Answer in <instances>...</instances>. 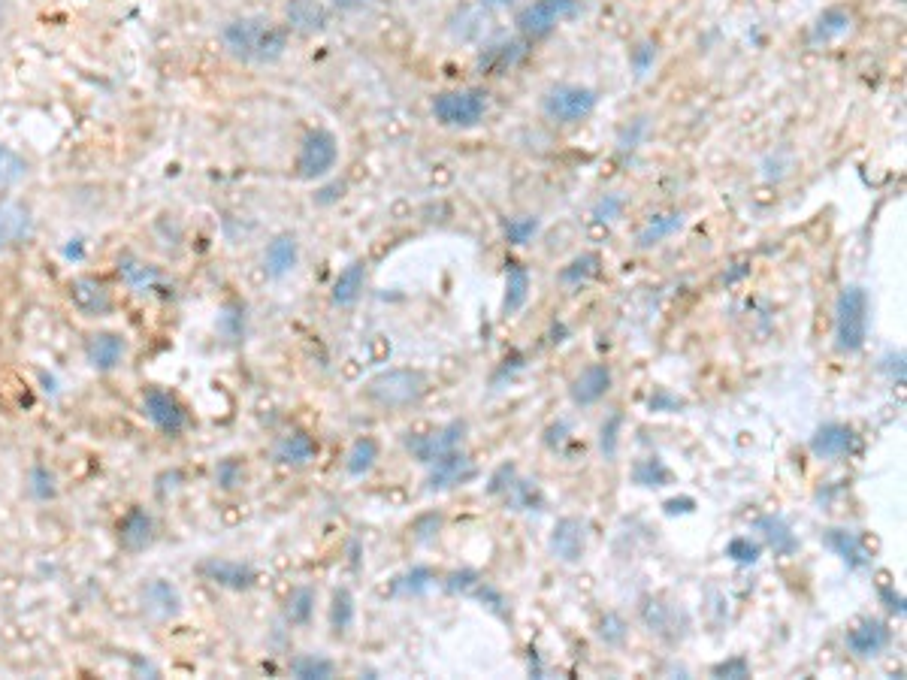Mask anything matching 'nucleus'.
<instances>
[{
    "label": "nucleus",
    "instance_id": "obj_1",
    "mask_svg": "<svg viewBox=\"0 0 907 680\" xmlns=\"http://www.w3.org/2000/svg\"><path fill=\"white\" fill-rule=\"evenodd\" d=\"M224 46L245 64H276L288 49V31L264 16L236 19L224 28Z\"/></svg>",
    "mask_w": 907,
    "mask_h": 680
},
{
    "label": "nucleus",
    "instance_id": "obj_2",
    "mask_svg": "<svg viewBox=\"0 0 907 680\" xmlns=\"http://www.w3.org/2000/svg\"><path fill=\"white\" fill-rule=\"evenodd\" d=\"M868 291L859 285H850L841 291L838 297V309H835V348L841 354H856L865 348L868 339Z\"/></svg>",
    "mask_w": 907,
    "mask_h": 680
},
{
    "label": "nucleus",
    "instance_id": "obj_3",
    "mask_svg": "<svg viewBox=\"0 0 907 680\" xmlns=\"http://www.w3.org/2000/svg\"><path fill=\"white\" fill-rule=\"evenodd\" d=\"M427 393V375L418 369H391L366 384V396L381 408H403Z\"/></svg>",
    "mask_w": 907,
    "mask_h": 680
},
{
    "label": "nucleus",
    "instance_id": "obj_4",
    "mask_svg": "<svg viewBox=\"0 0 907 680\" xmlns=\"http://www.w3.org/2000/svg\"><path fill=\"white\" fill-rule=\"evenodd\" d=\"M433 115L445 127H460L469 130L484 121L487 115V94L481 88H457V91H442L433 100Z\"/></svg>",
    "mask_w": 907,
    "mask_h": 680
},
{
    "label": "nucleus",
    "instance_id": "obj_5",
    "mask_svg": "<svg viewBox=\"0 0 907 680\" xmlns=\"http://www.w3.org/2000/svg\"><path fill=\"white\" fill-rule=\"evenodd\" d=\"M599 103V94L587 85H554L542 97V112L557 124H575L584 121Z\"/></svg>",
    "mask_w": 907,
    "mask_h": 680
},
{
    "label": "nucleus",
    "instance_id": "obj_6",
    "mask_svg": "<svg viewBox=\"0 0 907 680\" xmlns=\"http://www.w3.org/2000/svg\"><path fill=\"white\" fill-rule=\"evenodd\" d=\"M339 161V143L330 130H312L297 155V176L303 182H315L324 179Z\"/></svg>",
    "mask_w": 907,
    "mask_h": 680
},
{
    "label": "nucleus",
    "instance_id": "obj_7",
    "mask_svg": "<svg viewBox=\"0 0 907 680\" xmlns=\"http://www.w3.org/2000/svg\"><path fill=\"white\" fill-rule=\"evenodd\" d=\"M578 13V0H533L530 7L517 13V31L527 37H548L560 22Z\"/></svg>",
    "mask_w": 907,
    "mask_h": 680
},
{
    "label": "nucleus",
    "instance_id": "obj_8",
    "mask_svg": "<svg viewBox=\"0 0 907 680\" xmlns=\"http://www.w3.org/2000/svg\"><path fill=\"white\" fill-rule=\"evenodd\" d=\"M463 439H466V421H451V424H445V427H439V430H433V433L406 439V448H409V454H412L418 463L433 466V463L442 460L445 454L460 451Z\"/></svg>",
    "mask_w": 907,
    "mask_h": 680
},
{
    "label": "nucleus",
    "instance_id": "obj_9",
    "mask_svg": "<svg viewBox=\"0 0 907 680\" xmlns=\"http://www.w3.org/2000/svg\"><path fill=\"white\" fill-rule=\"evenodd\" d=\"M143 415H146L161 433H167V436H179V433L185 430V424H188L182 402H179L173 393L161 390V387L146 390V396H143Z\"/></svg>",
    "mask_w": 907,
    "mask_h": 680
},
{
    "label": "nucleus",
    "instance_id": "obj_10",
    "mask_svg": "<svg viewBox=\"0 0 907 680\" xmlns=\"http://www.w3.org/2000/svg\"><path fill=\"white\" fill-rule=\"evenodd\" d=\"M551 554L560 560V563H581L584 551H587V523L578 520V517H563L557 520L554 532H551V541H548Z\"/></svg>",
    "mask_w": 907,
    "mask_h": 680
},
{
    "label": "nucleus",
    "instance_id": "obj_11",
    "mask_svg": "<svg viewBox=\"0 0 907 680\" xmlns=\"http://www.w3.org/2000/svg\"><path fill=\"white\" fill-rule=\"evenodd\" d=\"M475 463L469 454L463 451H451L445 454L442 460H436L430 466V475H427V490H448V487H457V484H466L475 478Z\"/></svg>",
    "mask_w": 907,
    "mask_h": 680
},
{
    "label": "nucleus",
    "instance_id": "obj_12",
    "mask_svg": "<svg viewBox=\"0 0 907 680\" xmlns=\"http://www.w3.org/2000/svg\"><path fill=\"white\" fill-rule=\"evenodd\" d=\"M70 303L88 315V318H100V315H109L112 312V294L109 288L94 279V276H79L70 282Z\"/></svg>",
    "mask_w": 907,
    "mask_h": 680
},
{
    "label": "nucleus",
    "instance_id": "obj_13",
    "mask_svg": "<svg viewBox=\"0 0 907 680\" xmlns=\"http://www.w3.org/2000/svg\"><path fill=\"white\" fill-rule=\"evenodd\" d=\"M85 354H88V363L100 372H112L124 363L127 357V342L121 333H112V330H100V333H91L88 342H85Z\"/></svg>",
    "mask_w": 907,
    "mask_h": 680
},
{
    "label": "nucleus",
    "instance_id": "obj_14",
    "mask_svg": "<svg viewBox=\"0 0 907 680\" xmlns=\"http://www.w3.org/2000/svg\"><path fill=\"white\" fill-rule=\"evenodd\" d=\"M889 641H892V632H889V626H886L883 620H865V623H859L856 629H850V632L844 635L847 650H850L853 656H859V659H874V656H880V653L889 647Z\"/></svg>",
    "mask_w": 907,
    "mask_h": 680
},
{
    "label": "nucleus",
    "instance_id": "obj_15",
    "mask_svg": "<svg viewBox=\"0 0 907 680\" xmlns=\"http://www.w3.org/2000/svg\"><path fill=\"white\" fill-rule=\"evenodd\" d=\"M856 448V433L847 424H826L811 436V454L817 460H844Z\"/></svg>",
    "mask_w": 907,
    "mask_h": 680
},
{
    "label": "nucleus",
    "instance_id": "obj_16",
    "mask_svg": "<svg viewBox=\"0 0 907 680\" xmlns=\"http://www.w3.org/2000/svg\"><path fill=\"white\" fill-rule=\"evenodd\" d=\"M823 544L832 554H838L847 563V569H853V572H862L871 566V554L865 551L862 538L850 529H838V526L823 529Z\"/></svg>",
    "mask_w": 907,
    "mask_h": 680
},
{
    "label": "nucleus",
    "instance_id": "obj_17",
    "mask_svg": "<svg viewBox=\"0 0 907 680\" xmlns=\"http://www.w3.org/2000/svg\"><path fill=\"white\" fill-rule=\"evenodd\" d=\"M611 381H614V375H611L608 363H593V366H587V369L572 381L569 396H572V402L581 405V408L596 405V402L611 390Z\"/></svg>",
    "mask_w": 907,
    "mask_h": 680
},
{
    "label": "nucleus",
    "instance_id": "obj_18",
    "mask_svg": "<svg viewBox=\"0 0 907 680\" xmlns=\"http://www.w3.org/2000/svg\"><path fill=\"white\" fill-rule=\"evenodd\" d=\"M203 578L218 584V587H227V590H251L257 575L251 566L245 563H236V560H206L200 566Z\"/></svg>",
    "mask_w": 907,
    "mask_h": 680
},
{
    "label": "nucleus",
    "instance_id": "obj_19",
    "mask_svg": "<svg viewBox=\"0 0 907 680\" xmlns=\"http://www.w3.org/2000/svg\"><path fill=\"white\" fill-rule=\"evenodd\" d=\"M288 22L303 34H324L330 13L321 0H288Z\"/></svg>",
    "mask_w": 907,
    "mask_h": 680
},
{
    "label": "nucleus",
    "instance_id": "obj_20",
    "mask_svg": "<svg viewBox=\"0 0 907 680\" xmlns=\"http://www.w3.org/2000/svg\"><path fill=\"white\" fill-rule=\"evenodd\" d=\"M756 529L762 532L765 544H768V548H771L777 557H793V554L799 551V538H796V532L790 529V523H787L784 517L768 514V517H762V520L756 523Z\"/></svg>",
    "mask_w": 907,
    "mask_h": 680
},
{
    "label": "nucleus",
    "instance_id": "obj_21",
    "mask_svg": "<svg viewBox=\"0 0 907 680\" xmlns=\"http://www.w3.org/2000/svg\"><path fill=\"white\" fill-rule=\"evenodd\" d=\"M297 257H300L297 236H294V233H279V236L267 245L264 263H267V272H270L273 279H282V276H288V272L297 266Z\"/></svg>",
    "mask_w": 907,
    "mask_h": 680
},
{
    "label": "nucleus",
    "instance_id": "obj_22",
    "mask_svg": "<svg viewBox=\"0 0 907 680\" xmlns=\"http://www.w3.org/2000/svg\"><path fill=\"white\" fill-rule=\"evenodd\" d=\"M315 457H318V442L303 430H294V433L282 436L279 445H276V460L285 463V466H309Z\"/></svg>",
    "mask_w": 907,
    "mask_h": 680
},
{
    "label": "nucleus",
    "instance_id": "obj_23",
    "mask_svg": "<svg viewBox=\"0 0 907 680\" xmlns=\"http://www.w3.org/2000/svg\"><path fill=\"white\" fill-rule=\"evenodd\" d=\"M530 297V272L521 263H508L505 272V300H502V315H514L527 306Z\"/></svg>",
    "mask_w": 907,
    "mask_h": 680
},
{
    "label": "nucleus",
    "instance_id": "obj_24",
    "mask_svg": "<svg viewBox=\"0 0 907 680\" xmlns=\"http://www.w3.org/2000/svg\"><path fill=\"white\" fill-rule=\"evenodd\" d=\"M366 285V263L363 260H351L333 285V303L336 306H354L360 291Z\"/></svg>",
    "mask_w": 907,
    "mask_h": 680
},
{
    "label": "nucleus",
    "instance_id": "obj_25",
    "mask_svg": "<svg viewBox=\"0 0 907 680\" xmlns=\"http://www.w3.org/2000/svg\"><path fill=\"white\" fill-rule=\"evenodd\" d=\"M143 602H146V611L155 614V617H176L182 611V599H179V590L167 581H152L146 590H143Z\"/></svg>",
    "mask_w": 907,
    "mask_h": 680
},
{
    "label": "nucleus",
    "instance_id": "obj_26",
    "mask_svg": "<svg viewBox=\"0 0 907 680\" xmlns=\"http://www.w3.org/2000/svg\"><path fill=\"white\" fill-rule=\"evenodd\" d=\"M152 541V517L143 508H134L121 520V544L127 551H143Z\"/></svg>",
    "mask_w": 907,
    "mask_h": 680
},
{
    "label": "nucleus",
    "instance_id": "obj_27",
    "mask_svg": "<svg viewBox=\"0 0 907 680\" xmlns=\"http://www.w3.org/2000/svg\"><path fill=\"white\" fill-rule=\"evenodd\" d=\"M684 227V215L681 212H669V215H657V218H651L647 221L641 230H638V236H635V242H638V248H654V245H660L663 239H669L675 230H681Z\"/></svg>",
    "mask_w": 907,
    "mask_h": 680
},
{
    "label": "nucleus",
    "instance_id": "obj_28",
    "mask_svg": "<svg viewBox=\"0 0 907 680\" xmlns=\"http://www.w3.org/2000/svg\"><path fill=\"white\" fill-rule=\"evenodd\" d=\"M121 279L131 285L137 294H146V291H155L164 279H161V272H158V266H152V263H143V260H124L121 263Z\"/></svg>",
    "mask_w": 907,
    "mask_h": 680
},
{
    "label": "nucleus",
    "instance_id": "obj_29",
    "mask_svg": "<svg viewBox=\"0 0 907 680\" xmlns=\"http://www.w3.org/2000/svg\"><path fill=\"white\" fill-rule=\"evenodd\" d=\"M375 460H378V442L372 436H363L351 445V451L345 457V472L351 478H363L375 466Z\"/></svg>",
    "mask_w": 907,
    "mask_h": 680
},
{
    "label": "nucleus",
    "instance_id": "obj_30",
    "mask_svg": "<svg viewBox=\"0 0 907 680\" xmlns=\"http://www.w3.org/2000/svg\"><path fill=\"white\" fill-rule=\"evenodd\" d=\"M436 587V575L427 566H415L406 575H400L391 587L394 596H424Z\"/></svg>",
    "mask_w": 907,
    "mask_h": 680
},
{
    "label": "nucleus",
    "instance_id": "obj_31",
    "mask_svg": "<svg viewBox=\"0 0 907 680\" xmlns=\"http://www.w3.org/2000/svg\"><path fill=\"white\" fill-rule=\"evenodd\" d=\"M517 511H542V493H539V484L536 481H527V478H514L511 487L502 493Z\"/></svg>",
    "mask_w": 907,
    "mask_h": 680
},
{
    "label": "nucleus",
    "instance_id": "obj_32",
    "mask_svg": "<svg viewBox=\"0 0 907 680\" xmlns=\"http://www.w3.org/2000/svg\"><path fill=\"white\" fill-rule=\"evenodd\" d=\"M847 31H850V16L844 10H826L817 19L814 31H811V43H817V46L820 43H832V40H838Z\"/></svg>",
    "mask_w": 907,
    "mask_h": 680
},
{
    "label": "nucleus",
    "instance_id": "obj_33",
    "mask_svg": "<svg viewBox=\"0 0 907 680\" xmlns=\"http://www.w3.org/2000/svg\"><path fill=\"white\" fill-rule=\"evenodd\" d=\"M599 269H602L599 254H581V257H575L572 263H566L560 269V282L563 285H584V282L599 276Z\"/></svg>",
    "mask_w": 907,
    "mask_h": 680
},
{
    "label": "nucleus",
    "instance_id": "obj_34",
    "mask_svg": "<svg viewBox=\"0 0 907 680\" xmlns=\"http://www.w3.org/2000/svg\"><path fill=\"white\" fill-rule=\"evenodd\" d=\"M632 481L638 487H663L672 481V472L669 466L660 460V457H647V460H638L635 469H632Z\"/></svg>",
    "mask_w": 907,
    "mask_h": 680
},
{
    "label": "nucleus",
    "instance_id": "obj_35",
    "mask_svg": "<svg viewBox=\"0 0 907 680\" xmlns=\"http://www.w3.org/2000/svg\"><path fill=\"white\" fill-rule=\"evenodd\" d=\"M539 218L536 215H514L505 221L502 233H505V242L508 245H530L539 233Z\"/></svg>",
    "mask_w": 907,
    "mask_h": 680
},
{
    "label": "nucleus",
    "instance_id": "obj_36",
    "mask_svg": "<svg viewBox=\"0 0 907 680\" xmlns=\"http://www.w3.org/2000/svg\"><path fill=\"white\" fill-rule=\"evenodd\" d=\"M22 236H28V215L22 209L0 206V248L19 242Z\"/></svg>",
    "mask_w": 907,
    "mask_h": 680
},
{
    "label": "nucleus",
    "instance_id": "obj_37",
    "mask_svg": "<svg viewBox=\"0 0 907 680\" xmlns=\"http://www.w3.org/2000/svg\"><path fill=\"white\" fill-rule=\"evenodd\" d=\"M28 176V164L10 146H0V188H13Z\"/></svg>",
    "mask_w": 907,
    "mask_h": 680
},
{
    "label": "nucleus",
    "instance_id": "obj_38",
    "mask_svg": "<svg viewBox=\"0 0 907 680\" xmlns=\"http://www.w3.org/2000/svg\"><path fill=\"white\" fill-rule=\"evenodd\" d=\"M330 623H333V632H348L351 623H354V596L348 587L336 590L333 593V605H330Z\"/></svg>",
    "mask_w": 907,
    "mask_h": 680
},
{
    "label": "nucleus",
    "instance_id": "obj_39",
    "mask_svg": "<svg viewBox=\"0 0 907 680\" xmlns=\"http://www.w3.org/2000/svg\"><path fill=\"white\" fill-rule=\"evenodd\" d=\"M291 671L303 680H327V677H333L336 668L324 656H300V659H294Z\"/></svg>",
    "mask_w": 907,
    "mask_h": 680
},
{
    "label": "nucleus",
    "instance_id": "obj_40",
    "mask_svg": "<svg viewBox=\"0 0 907 680\" xmlns=\"http://www.w3.org/2000/svg\"><path fill=\"white\" fill-rule=\"evenodd\" d=\"M759 554H762L759 544L750 541V538H744V535H738V538H732V541L726 544V557L735 560V563H741V566H756V563H759Z\"/></svg>",
    "mask_w": 907,
    "mask_h": 680
},
{
    "label": "nucleus",
    "instance_id": "obj_41",
    "mask_svg": "<svg viewBox=\"0 0 907 680\" xmlns=\"http://www.w3.org/2000/svg\"><path fill=\"white\" fill-rule=\"evenodd\" d=\"M312 608H315V593L306 590V587H300V590L288 599V617H291L294 623H306V620L312 617Z\"/></svg>",
    "mask_w": 907,
    "mask_h": 680
},
{
    "label": "nucleus",
    "instance_id": "obj_42",
    "mask_svg": "<svg viewBox=\"0 0 907 680\" xmlns=\"http://www.w3.org/2000/svg\"><path fill=\"white\" fill-rule=\"evenodd\" d=\"M478 584H481V575L472 572V569L454 572V575H448V581H445L448 593H460V596H472V590H475Z\"/></svg>",
    "mask_w": 907,
    "mask_h": 680
},
{
    "label": "nucleus",
    "instance_id": "obj_43",
    "mask_svg": "<svg viewBox=\"0 0 907 680\" xmlns=\"http://www.w3.org/2000/svg\"><path fill=\"white\" fill-rule=\"evenodd\" d=\"M617 430H620V415H611V421L602 424V439H599L605 460H611L617 454Z\"/></svg>",
    "mask_w": 907,
    "mask_h": 680
},
{
    "label": "nucleus",
    "instance_id": "obj_44",
    "mask_svg": "<svg viewBox=\"0 0 907 680\" xmlns=\"http://www.w3.org/2000/svg\"><path fill=\"white\" fill-rule=\"evenodd\" d=\"M514 478H517V472H514V466H511V463L499 466V469L493 472L490 484H487V493H490V496H502V493L511 487V481H514Z\"/></svg>",
    "mask_w": 907,
    "mask_h": 680
},
{
    "label": "nucleus",
    "instance_id": "obj_45",
    "mask_svg": "<svg viewBox=\"0 0 907 680\" xmlns=\"http://www.w3.org/2000/svg\"><path fill=\"white\" fill-rule=\"evenodd\" d=\"M599 635L608 641V644H620L626 638V626L617 614H605V620L599 623Z\"/></svg>",
    "mask_w": 907,
    "mask_h": 680
},
{
    "label": "nucleus",
    "instance_id": "obj_46",
    "mask_svg": "<svg viewBox=\"0 0 907 680\" xmlns=\"http://www.w3.org/2000/svg\"><path fill=\"white\" fill-rule=\"evenodd\" d=\"M714 677H735V680H741V677H750V665H747L744 656H735V659H726V662L714 665Z\"/></svg>",
    "mask_w": 907,
    "mask_h": 680
},
{
    "label": "nucleus",
    "instance_id": "obj_47",
    "mask_svg": "<svg viewBox=\"0 0 907 680\" xmlns=\"http://www.w3.org/2000/svg\"><path fill=\"white\" fill-rule=\"evenodd\" d=\"M620 206H623V200H620V197H614V194H608V197H602V200L596 203L593 218H599V221H614V218H617V212H620Z\"/></svg>",
    "mask_w": 907,
    "mask_h": 680
},
{
    "label": "nucleus",
    "instance_id": "obj_48",
    "mask_svg": "<svg viewBox=\"0 0 907 680\" xmlns=\"http://www.w3.org/2000/svg\"><path fill=\"white\" fill-rule=\"evenodd\" d=\"M218 481H221V487H227V490H233L239 481H242V466L236 463V460H227V463H221L218 466Z\"/></svg>",
    "mask_w": 907,
    "mask_h": 680
},
{
    "label": "nucleus",
    "instance_id": "obj_49",
    "mask_svg": "<svg viewBox=\"0 0 907 680\" xmlns=\"http://www.w3.org/2000/svg\"><path fill=\"white\" fill-rule=\"evenodd\" d=\"M651 408H654V412H678V408H681V399H675V396H669L666 390H660V393L651 399Z\"/></svg>",
    "mask_w": 907,
    "mask_h": 680
},
{
    "label": "nucleus",
    "instance_id": "obj_50",
    "mask_svg": "<svg viewBox=\"0 0 907 680\" xmlns=\"http://www.w3.org/2000/svg\"><path fill=\"white\" fill-rule=\"evenodd\" d=\"M880 599H883V605H886L892 614H898V617L904 614V599H901L898 593H892V587L883 584V587H880Z\"/></svg>",
    "mask_w": 907,
    "mask_h": 680
},
{
    "label": "nucleus",
    "instance_id": "obj_51",
    "mask_svg": "<svg viewBox=\"0 0 907 680\" xmlns=\"http://www.w3.org/2000/svg\"><path fill=\"white\" fill-rule=\"evenodd\" d=\"M657 58V49H651V46H641L638 49V55H635V70H638V76L647 70V64H651Z\"/></svg>",
    "mask_w": 907,
    "mask_h": 680
},
{
    "label": "nucleus",
    "instance_id": "obj_52",
    "mask_svg": "<svg viewBox=\"0 0 907 680\" xmlns=\"http://www.w3.org/2000/svg\"><path fill=\"white\" fill-rule=\"evenodd\" d=\"M693 505H696L693 499H681V502H678V499H669V502H666V514H678V511H693Z\"/></svg>",
    "mask_w": 907,
    "mask_h": 680
},
{
    "label": "nucleus",
    "instance_id": "obj_53",
    "mask_svg": "<svg viewBox=\"0 0 907 680\" xmlns=\"http://www.w3.org/2000/svg\"><path fill=\"white\" fill-rule=\"evenodd\" d=\"M10 13H13V0H0V28L10 22Z\"/></svg>",
    "mask_w": 907,
    "mask_h": 680
},
{
    "label": "nucleus",
    "instance_id": "obj_54",
    "mask_svg": "<svg viewBox=\"0 0 907 680\" xmlns=\"http://www.w3.org/2000/svg\"><path fill=\"white\" fill-rule=\"evenodd\" d=\"M484 4H490V7H508V4H514V0H484Z\"/></svg>",
    "mask_w": 907,
    "mask_h": 680
},
{
    "label": "nucleus",
    "instance_id": "obj_55",
    "mask_svg": "<svg viewBox=\"0 0 907 680\" xmlns=\"http://www.w3.org/2000/svg\"><path fill=\"white\" fill-rule=\"evenodd\" d=\"M336 4H342V7H351V4H354V0H336Z\"/></svg>",
    "mask_w": 907,
    "mask_h": 680
}]
</instances>
